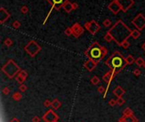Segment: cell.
<instances>
[{"label":"cell","instance_id":"4","mask_svg":"<svg viewBox=\"0 0 145 122\" xmlns=\"http://www.w3.org/2000/svg\"><path fill=\"white\" fill-rule=\"evenodd\" d=\"M2 71H3L8 77L13 78L14 76H15V75L19 74V72L21 71V69H20L19 66L14 62V60H10L3 67H2Z\"/></svg>","mask_w":145,"mask_h":122},{"label":"cell","instance_id":"34","mask_svg":"<svg viewBox=\"0 0 145 122\" xmlns=\"http://www.w3.org/2000/svg\"><path fill=\"white\" fill-rule=\"evenodd\" d=\"M28 11H29L28 7L25 6V5H23V6L21 8V12L22 13V14H27V13H28Z\"/></svg>","mask_w":145,"mask_h":122},{"label":"cell","instance_id":"13","mask_svg":"<svg viewBox=\"0 0 145 122\" xmlns=\"http://www.w3.org/2000/svg\"><path fill=\"white\" fill-rule=\"evenodd\" d=\"M115 75H116V74H115L113 71H111L110 70V71H109L107 73L105 74V75H104V76H103V80H104V82L107 83V85H108L107 88H106V92H108V88H109V84H110L111 81L115 78Z\"/></svg>","mask_w":145,"mask_h":122},{"label":"cell","instance_id":"10","mask_svg":"<svg viewBox=\"0 0 145 122\" xmlns=\"http://www.w3.org/2000/svg\"><path fill=\"white\" fill-rule=\"evenodd\" d=\"M123 12H126L134 4V0H117Z\"/></svg>","mask_w":145,"mask_h":122},{"label":"cell","instance_id":"27","mask_svg":"<svg viewBox=\"0 0 145 122\" xmlns=\"http://www.w3.org/2000/svg\"><path fill=\"white\" fill-rule=\"evenodd\" d=\"M98 92H99L100 94H104V98H106V94H107V92H106V89L104 87V86H99V87L98 88Z\"/></svg>","mask_w":145,"mask_h":122},{"label":"cell","instance_id":"3","mask_svg":"<svg viewBox=\"0 0 145 122\" xmlns=\"http://www.w3.org/2000/svg\"><path fill=\"white\" fill-rule=\"evenodd\" d=\"M105 64L109 66L111 71H113L117 75L124 69L127 64L121 53L119 51H115L107 59V60L105 61Z\"/></svg>","mask_w":145,"mask_h":122},{"label":"cell","instance_id":"38","mask_svg":"<svg viewBox=\"0 0 145 122\" xmlns=\"http://www.w3.org/2000/svg\"><path fill=\"white\" fill-rule=\"evenodd\" d=\"M2 92H3L4 95H8V94L10 92V89L9 87H4L3 89V91H2Z\"/></svg>","mask_w":145,"mask_h":122},{"label":"cell","instance_id":"29","mask_svg":"<svg viewBox=\"0 0 145 122\" xmlns=\"http://www.w3.org/2000/svg\"><path fill=\"white\" fill-rule=\"evenodd\" d=\"M15 80H16V81H17L19 84H22V83L24 82V81H25V79H24L23 77H21V75H17V76L15 77Z\"/></svg>","mask_w":145,"mask_h":122},{"label":"cell","instance_id":"15","mask_svg":"<svg viewBox=\"0 0 145 122\" xmlns=\"http://www.w3.org/2000/svg\"><path fill=\"white\" fill-rule=\"evenodd\" d=\"M97 64H97V63H95L93 60L88 59V60H87V61H85V63H84V67H85L88 71H93V70L96 68Z\"/></svg>","mask_w":145,"mask_h":122},{"label":"cell","instance_id":"47","mask_svg":"<svg viewBox=\"0 0 145 122\" xmlns=\"http://www.w3.org/2000/svg\"><path fill=\"white\" fill-rule=\"evenodd\" d=\"M118 122H122V121H118Z\"/></svg>","mask_w":145,"mask_h":122},{"label":"cell","instance_id":"8","mask_svg":"<svg viewBox=\"0 0 145 122\" xmlns=\"http://www.w3.org/2000/svg\"><path fill=\"white\" fill-rule=\"evenodd\" d=\"M84 27H85L92 35H95L100 30V25H98V22L95 21V20H91V21L86 22V23L84 24Z\"/></svg>","mask_w":145,"mask_h":122},{"label":"cell","instance_id":"9","mask_svg":"<svg viewBox=\"0 0 145 122\" xmlns=\"http://www.w3.org/2000/svg\"><path fill=\"white\" fill-rule=\"evenodd\" d=\"M43 119L44 120L45 122H55V121H58L59 116L57 115L52 110H49L48 111L43 115Z\"/></svg>","mask_w":145,"mask_h":122},{"label":"cell","instance_id":"46","mask_svg":"<svg viewBox=\"0 0 145 122\" xmlns=\"http://www.w3.org/2000/svg\"><path fill=\"white\" fill-rule=\"evenodd\" d=\"M144 67L145 68V63H144Z\"/></svg>","mask_w":145,"mask_h":122},{"label":"cell","instance_id":"20","mask_svg":"<svg viewBox=\"0 0 145 122\" xmlns=\"http://www.w3.org/2000/svg\"><path fill=\"white\" fill-rule=\"evenodd\" d=\"M61 106V103L58 100V99H54V101L52 102V104H51V107L54 110H58L60 107Z\"/></svg>","mask_w":145,"mask_h":122},{"label":"cell","instance_id":"31","mask_svg":"<svg viewBox=\"0 0 145 122\" xmlns=\"http://www.w3.org/2000/svg\"><path fill=\"white\" fill-rule=\"evenodd\" d=\"M103 25L105 27H109L111 25V20L109 19H105L104 20V22H103Z\"/></svg>","mask_w":145,"mask_h":122},{"label":"cell","instance_id":"23","mask_svg":"<svg viewBox=\"0 0 145 122\" xmlns=\"http://www.w3.org/2000/svg\"><path fill=\"white\" fill-rule=\"evenodd\" d=\"M104 40H105L106 42H110L111 41H114L113 37H112V35L109 32V31H107V32H106V34L104 35Z\"/></svg>","mask_w":145,"mask_h":122},{"label":"cell","instance_id":"39","mask_svg":"<svg viewBox=\"0 0 145 122\" xmlns=\"http://www.w3.org/2000/svg\"><path fill=\"white\" fill-rule=\"evenodd\" d=\"M51 104H52V102H50L49 100H46L44 103H43V105L46 108H48V107H51Z\"/></svg>","mask_w":145,"mask_h":122},{"label":"cell","instance_id":"22","mask_svg":"<svg viewBox=\"0 0 145 122\" xmlns=\"http://www.w3.org/2000/svg\"><path fill=\"white\" fill-rule=\"evenodd\" d=\"M12 98L14 99V100H15V101H19V100H21V99L22 98V95L21 94V92H14V93L13 94Z\"/></svg>","mask_w":145,"mask_h":122},{"label":"cell","instance_id":"37","mask_svg":"<svg viewBox=\"0 0 145 122\" xmlns=\"http://www.w3.org/2000/svg\"><path fill=\"white\" fill-rule=\"evenodd\" d=\"M19 89H20V91L21 92H25L26 91V89H27V86L24 84H21V85H20Z\"/></svg>","mask_w":145,"mask_h":122},{"label":"cell","instance_id":"7","mask_svg":"<svg viewBox=\"0 0 145 122\" xmlns=\"http://www.w3.org/2000/svg\"><path fill=\"white\" fill-rule=\"evenodd\" d=\"M132 24L138 31H142L145 27V16L143 14H138L132 20Z\"/></svg>","mask_w":145,"mask_h":122},{"label":"cell","instance_id":"40","mask_svg":"<svg viewBox=\"0 0 145 122\" xmlns=\"http://www.w3.org/2000/svg\"><path fill=\"white\" fill-rule=\"evenodd\" d=\"M133 74L136 75V76H139V75H141V71H140V70H139V69H136V70H134V71H133Z\"/></svg>","mask_w":145,"mask_h":122},{"label":"cell","instance_id":"30","mask_svg":"<svg viewBox=\"0 0 145 122\" xmlns=\"http://www.w3.org/2000/svg\"><path fill=\"white\" fill-rule=\"evenodd\" d=\"M12 26L14 27V29H18L19 27H21V22L19 20H14L12 24Z\"/></svg>","mask_w":145,"mask_h":122},{"label":"cell","instance_id":"12","mask_svg":"<svg viewBox=\"0 0 145 122\" xmlns=\"http://www.w3.org/2000/svg\"><path fill=\"white\" fill-rule=\"evenodd\" d=\"M108 9L113 13L114 14H117L119 13V11L121 10L120 4H119L118 1L117 0H112L110 3L108 5Z\"/></svg>","mask_w":145,"mask_h":122},{"label":"cell","instance_id":"48","mask_svg":"<svg viewBox=\"0 0 145 122\" xmlns=\"http://www.w3.org/2000/svg\"><path fill=\"white\" fill-rule=\"evenodd\" d=\"M55 122H58V121H55Z\"/></svg>","mask_w":145,"mask_h":122},{"label":"cell","instance_id":"26","mask_svg":"<svg viewBox=\"0 0 145 122\" xmlns=\"http://www.w3.org/2000/svg\"><path fill=\"white\" fill-rule=\"evenodd\" d=\"M91 82H92V84L93 85H98V83L100 82V80L97 75H95V76H93V78L91 79Z\"/></svg>","mask_w":145,"mask_h":122},{"label":"cell","instance_id":"45","mask_svg":"<svg viewBox=\"0 0 145 122\" xmlns=\"http://www.w3.org/2000/svg\"><path fill=\"white\" fill-rule=\"evenodd\" d=\"M142 48H143V49H144V50L145 51V42H144V43L142 45Z\"/></svg>","mask_w":145,"mask_h":122},{"label":"cell","instance_id":"5","mask_svg":"<svg viewBox=\"0 0 145 122\" xmlns=\"http://www.w3.org/2000/svg\"><path fill=\"white\" fill-rule=\"evenodd\" d=\"M41 49H42V48L40 47L35 41H30V42H28V44L25 47V52H26L31 57H34L35 55H36V53L41 51Z\"/></svg>","mask_w":145,"mask_h":122},{"label":"cell","instance_id":"25","mask_svg":"<svg viewBox=\"0 0 145 122\" xmlns=\"http://www.w3.org/2000/svg\"><path fill=\"white\" fill-rule=\"evenodd\" d=\"M123 114L124 116H129V115H133V111L129 108H126V110L123 111Z\"/></svg>","mask_w":145,"mask_h":122},{"label":"cell","instance_id":"19","mask_svg":"<svg viewBox=\"0 0 145 122\" xmlns=\"http://www.w3.org/2000/svg\"><path fill=\"white\" fill-rule=\"evenodd\" d=\"M131 37H133L134 39H137V38L140 37V31H138L137 29H134V30H132Z\"/></svg>","mask_w":145,"mask_h":122},{"label":"cell","instance_id":"2","mask_svg":"<svg viewBox=\"0 0 145 122\" xmlns=\"http://www.w3.org/2000/svg\"><path fill=\"white\" fill-rule=\"evenodd\" d=\"M108 50L104 46H101L98 42H94L85 51V55L90 60L98 64L107 55Z\"/></svg>","mask_w":145,"mask_h":122},{"label":"cell","instance_id":"28","mask_svg":"<svg viewBox=\"0 0 145 122\" xmlns=\"http://www.w3.org/2000/svg\"><path fill=\"white\" fill-rule=\"evenodd\" d=\"M3 43H4V45L7 46V47H10L13 44V41L10 39V38H6V39L4 40V42H3Z\"/></svg>","mask_w":145,"mask_h":122},{"label":"cell","instance_id":"35","mask_svg":"<svg viewBox=\"0 0 145 122\" xmlns=\"http://www.w3.org/2000/svg\"><path fill=\"white\" fill-rule=\"evenodd\" d=\"M121 47L125 49H127L130 47V42L127 40H126L125 42H123V43L121 44Z\"/></svg>","mask_w":145,"mask_h":122},{"label":"cell","instance_id":"17","mask_svg":"<svg viewBox=\"0 0 145 122\" xmlns=\"http://www.w3.org/2000/svg\"><path fill=\"white\" fill-rule=\"evenodd\" d=\"M125 92H126V91H125L124 89H122V87H121L120 86H118L113 91V93L115 94V96H117L118 98H122V95H124Z\"/></svg>","mask_w":145,"mask_h":122},{"label":"cell","instance_id":"18","mask_svg":"<svg viewBox=\"0 0 145 122\" xmlns=\"http://www.w3.org/2000/svg\"><path fill=\"white\" fill-rule=\"evenodd\" d=\"M63 9L65 10V12L67 13H71V10H73V7H72V3H71L70 1H67L65 4L63 5Z\"/></svg>","mask_w":145,"mask_h":122},{"label":"cell","instance_id":"32","mask_svg":"<svg viewBox=\"0 0 145 122\" xmlns=\"http://www.w3.org/2000/svg\"><path fill=\"white\" fill-rule=\"evenodd\" d=\"M19 75H21V77H23L24 79H26L27 78V72L25 71H24V70H22V71H21L19 72V74H18Z\"/></svg>","mask_w":145,"mask_h":122},{"label":"cell","instance_id":"21","mask_svg":"<svg viewBox=\"0 0 145 122\" xmlns=\"http://www.w3.org/2000/svg\"><path fill=\"white\" fill-rule=\"evenodd\" d=\"M125 60H126V64H132L136 61L135 59L133 58V55H131V54H129L128 56H126V58H125Z\"/></svg>","mask_w":145,"mask_h":122},{"label":"cell","instance_id":"44","mask_svg":"<svg viewBox=\"0 0 145 122\" xmlns=\"http://www.w3.org/2000/svg\"><path fill=\"white\" fill-rule=\"evenodd\" d=\"M10 122H20V121L17 119V118H14V119L11 120V121H10Z\"/></svg>","mask_w":145,"mask_h":122},{"label":"cell","instance_id":"14","mask_svg":"<svg viewBox=\"0 0 145 122\" xmlns=\"http://www.w3.org/2000/svg\"><path fill=\"white\" fill-rule=\"evenodd\" d=\"M10 17V14L5 10L3 7L0 8V23L3 24L7 20H9Z\"/></svg>","mask_w":145,"mask_h":122},{"label":"cell","instance_id":"43","mask_svg":"<svg viewBox=\"0 0 145 122\" xmlns=\"http://www.w3.org/2000/svg\"><path fill=\"white\" fill-rule=\"evenodd\" d=\"M72 7H73V10H77L79 5H78L77 3H76V2H75V3H72Z\"/></svg>","mask_w":145,"mask_h":122},{"label":"cell","instance_id":"41","mask_svg":"<svg viewBox=\"0 0 145 122\" xmlns=\"http://www.w3.org/2000/svg\"><path fill=\"white\" fill-rule=\"evenodd\" d=\"M109 104L113 107V106H115V104H117V101L115 100V99H110V101L109 102Z\"/></svg>","mask_w":145,"mask_h":122},{"label":"cell","instance_id":"36","mask_svg":"<svg viewBox=\"0 0 145 122\" xmlns=\"http://www.w3.org/2000/svg\"><path fill=\"white\" fill-rule=\"evenodd\" d=\"M116 101H117V104L120 105V106H121V105H123L125 103V100L122 98H118Z\"/></svg>","mask_w":145,"mask_h":122},{"label":"cell","instance_id":"11","mask_svg":"<svg viewBox=\"0 0 145 122\" xmlns=\"http://www.w3.org/2000/svg\"><path fill=\"white\" fill-rule=\"evenodd\" d=\"M71 29H72V33H73L72 35L76 38H78L84 32V28L79 23H75L71 26Z\"/></svg>","mask_w":145,"mask_h":122},{"label":"cell","instance_id":"6","mask_svg":"<svg viewBox=\"0 0 145 122\" xmlns=\"http://www.w3.org/2000/svg\"><path fill=\"white\" fill-rule=\"evenodd\" d=\"M47 1L51 4V9H50V10H49L48 14L47 17H46V19L44 20V22H43V24L46 23L48 18L49 17L51 12H52L54 9H55L56 10H60L61 8H63V5L65 4V3H66L67 1H69V0H47Z\"/></svg>","mask_w":145,"mask_h":122},{"label":"cell","instance_id":"33","mask_svg":"<svg viewBox=\"0 0 145 122\" xmlns=\"http://www.w3.org/2000/svg\"><path fill=\"white\" fill-rule=\"evenodd\" d=\"M65 34L66 35V36L70 37L71 36V35L73 34L72 33V29H71V27H68V28H66L65 30Z\"/></svg>","mask_w":145,"mask_h":122},{"label":"cell","instance_id":"24","mask_svg":"<svg viewBox=\"0 0 145 122\" xmlns=\"http://www.w3.org/2000/svg\"><path fill=\"white\" fill-rule=\"evenodd\" d=\"M135 62H136V64H137V66L141 67V66H144V64L145 63V60L142 58V57H139V58H137V60H136Z\"/></svg>","mask_w":145,"mask_h":122},{"label":"cell","instance_id":"42","mask_svg":"<svg viewBox=\"0 0 145 122\" xmlns=\"http://www.w3.org/2000/svg\"><path fill=\"white\" fill-rule=\"evenodd\" d=\"M40 118L38 117V116H34L33 118H32V122H40Z\"/></svg>","mask_w":145,"mask_h":122},{"label":"cell","instance_id":"1","mask_svg":"<svg viewBox=\"0 0 145 122\" xmlns=\"http://www.w3.org/2000/svg\"><path fill=\"white\" fill-rule=\"evenodd\" d=\"M108 31L112 35L114 41L119 46H121L123 42L127 40L131 37L132 33V30L121 20H117L115 25L112 27H110V29Z\"/></svg>","mask_w":145,"mask_h":122},{"label":"cell","instance_id":"16","mask_svg":"<svg viewBox=\"0 0 145 122\" xmlns=\"http://www.w3.org/2000/svg\"><path fill=\"white\" fill-rule=\"evenodd\" d=\"M120 121L122 122H137V119L134 117L133 114V115H129V116L123 115V117L121 118Z\"/></svg>","mask_w":145,"mask_h":122}]
</instances>
